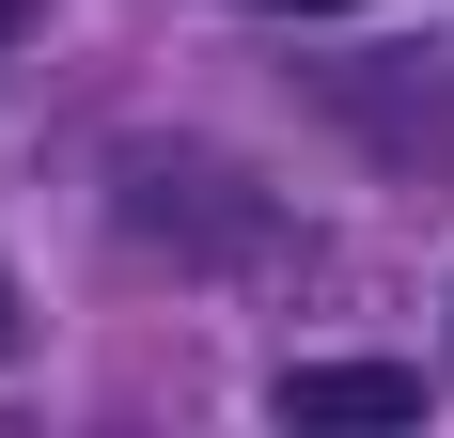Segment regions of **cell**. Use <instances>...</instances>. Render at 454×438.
Segmentation results:
<instances>
[{"label": "cell", "instance_id": "6da1fadb", "mask_svg": "<svg viewBox=\"0 0 454 438\" xmlns=\"http://www.w3.org/2000/svg\"><path fill=\"white\" fill-rule=\"evenodd\" d=\"M423 376H392V360H298L282 376V423H408Z\"/></svg>", "mask_w": 454, "mask_h": 438}, {"label": "cell", "instance_id": "7a4b0ae2", "mask_svg": "<svg viewBox=\"0 0 454 438\" xmlns=\"http://www.w3.org/2000/svg\"><path fill=\"white\" fill-rule=\"evenodd\" d=\"M16 32H32V0H0V47H16Z\"/></svg>", "mask_w": 454, "mask_h": 438}, {"label": "cell", "instance_id": "3957f363", "mask_svg": "<svg viewBox=\"0 0 454 438\" xmlns=\"http://www.w3.org/2000/svg\"><path fill=\"white\" fill-rule=\"evenodd\" d=\"M267 16H345V0H267Z\"/></svg>", "mask_w": 454, "mask_h": 438}, {"label": "cell", "instance_id": "277c9868", "mask_svg": "<svg viewBox=\"0 0 454 438\" xmlns=\"http://www.w3.org/2000/svg\"><path fill=\"white\" fill-rule=\"evenodd\" d=\"M0 345H16V282H0Z\"/></svg>", "mask_w": 454, "mask_h": 438}]
</instances>
